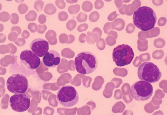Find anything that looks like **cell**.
I'll return each mask as SVG.
<instances>
[{
	"label": "cell",
	"instance_id": "6da1fadb",
	"mask_svg": "<svg viewBox=\"0 0 167 115\" xmlns=\"http://www.w3.org/2000/svg\"><path fill=\"white\" fill-rule=\"evenodd\" d=\"M133 19L134 24L138 28L143 31H147L154 27L157 18L154 11L151 8L143 6L134 12Z\"/></svg>",
	"mask_w": 167,
	"mask_h": 115
},
{
	"label": "cell",
	"instance_id": "7a4b0ae2",
	"mask_svg": "<svg viewBox=\"0 0 167 115\" xmlns=\"http://www.w3.org/2000/svg\"><path fill=\"white\" fill-rule=\"evenodd\" d=\"M74 64L77 71L83 75L94 72L98 66L96 56L92 53L84 51L79 53L76 57Z\"/></svg>",
	"mask_w": 167,
	"mask_h": 115
},
{
	"label": "cell",
	"instance_id": "3957f363",
	"mask_svg": "<svg viewBox=\"0 0 167 115\" xmlns=\"http://www.w3.org/2000/svg\"><path fill=\"white\" fill-rule=\"evenodd\" d=\"M137 74L139 79L150 83L157 82L162 76L157 66L150 62H145L141 64L138 68Z\"/></svg>",
	"mask_w": 167,
	"mask_h": 115
},
{
	"label": "cell",
	"instance_id": "277c9868",
	"mask_svg": "<svg viewBox=\"0 0 167 115\" xmlns=\"http://www.w3.org/2000/svg\"><path fill=\"white\" fill-rule=\"evenodd\" d=\"M57 98L59 103L62 106L71 107L76 105L78 102V93L73 86L65 85L58 90Z\"/></svg>",
	"mask_w": 167,
	"mask_h": 115
},
{
	"label": "cell",
	"instance_id": "5b68a950",
	"mask_svg": "<svg viewBox=\"0 0 167 115\" xmlns=\"http://www.w3.org/2000/svg\"><path fill=\"white\" fill-rule=\"evenodd\" d=\"M134 56L132 49L127 44H123L118 45L113 51V61L118 66L122 67L129 64Z\"/></svg>",
	"mask_w": 167,
	"mask_h": 115
},
{
	"label": "cell",
	"instance_id": "8992f818",
	"mask_svg": "<svg viewBox=\"0 0 167 115\" xmlns=\"http://www.w3.org/2000/svg\"><path fill=\"white\" fill-rule=\"evenodd\" d=\"M153 92V88L151 84L144 80L136 82L130 89V94L132 97L140 101H144L149 99Z\"/></svg>",
	"mask_w": 167,
	"mask_h": 115
},
{
	"label": "cell",
	"instance_id": "52a82bcc",
	"mask_svg": "<svg viewBox=\"0 0 167 115\" xmlns=\"http://www.w3.org/2000/svg\"><path fill=\"white\" fill-rule=\"evenodd\" d=\"M6 86L7 89L10 92L15 94H24L28 89V81L23 74H14L8 78Z\"/></svg>",
	"mask_w": 167,
	"mask_h": 115
},
{
	"label": "cell",
	"instance_id": "ba28073f",
	"mask_svg": "<svg viewBox=\"0 0 167 115\" xmlns=\"http://www.w3.org/2000/svg\"><path fill=\"white\" fill-rule=\"evenodd\" d=\"M30 100L25 94H14L9 99L11 108L14 111L21 112L27 110L30 106Z\"/></svg>",
	"mask_w": 167,
	"mask_h": 115
},
{
	"label": "cell",
	"instance_id": "9c48e42d",
	"mask_svg": "<svg viewBox=\"0 0 167 115\" xmlns=\"http://www.w3.org/2000/svg\"><path fill=\"white\" fill-rule=\"evenodd\" d=\"M20 58L21 62L27 68L31 70L36 69L39 66V57L31 51L27 49L21 53Z\"/></svg>",
	"mask_w": 167,
	"mask_h": 115
},
{
	"label": "cell",
	"instance_id": "30bf717a",
	"mask_svg": "<svg viewBox=\"0 0 167 115\" xmlns=\"http://www.w3.org/2000/svg\"><path fill=\"white\" fill-rule=\"evenodd\" d=\"M30 48L32 51L39 57L44 56L49 50L48 42L41 38H37L33 40L31 43Z\"/></svg>",
	"mask_w": 167,
	"mask_h": 115
},
{
	"label": "cell",
	"instance_id": "8fae6325",
	"mask_svg": "<svg viewBox=\"0 0 167 115\" xmlns=\"http://www.w3.org/2000/svg\"><path fill=\"white\" fill-rule=\"evenodd\" d=\"M59 54L55 51L51 50L48 52L43 58V62L46 66L54 67L58 65L60 62Z\"/></svg>",
	"mask_w": 167,
	"mask_h": 115
},
{
	"label": "cell",
	"instance_id": "7c38bea8",
	"mask_svg": "<svg viewBox=\"0 0 167 115\" xmlns=\"http://www.w3.org/2000/svg\"><path fill=\"white\" fill-rule=\"evenodd\" d=\"M125 23L124 21L122 19L117 18L111 22L112 28L118 31L123 29Z\"/></svg>",
	"mask_w": 167,
	"mask_h": 115
},
{
	"label": "cell",
	"instance_id": "4fadbf2b",
	"mask_svg": "<svg viewBox=\"0 0 167 115\" xmlns=\"http://www.w3.org/2000/svg\"><path fill=\"white\" fill-rule=\"evenodd\" d=\"M57 9L54 5L51 3H49L45 6L44 11L47 14L52 15L54 14L56 12Z\"/></svg>",
	"mask_w": 167,
	"mask_h": 115
},
{
	"label": "cell",
	"instance_id": "5bb4252c",
	"mask_svg": "<svg viewBox=\"0 0 167 115\" xmlns=\"http://www.w3.org/2000/svg\"><path fill=\"white\" fill-rule=\"evenodd\" d=\"M37 16V14L34 11L31 10L25 15V18L28 21H34L36 19Z\"/></svg>",
	"mask_w": 167,
	"mask_h": 115
},
{
	"label": "cell",
	"instance_id": "9a60e30c",
	"mask_svg": "<svg viewBox=\"0 0 167 115\" xmlns=\"http://www.w3.org/2000/svg\"><path fill=\"white\" fill-rule=\"evenodd\" d=\"M88 37L87 41L90 44L94 43L99 39L97 35L95 33H92L90 32H87Z\"/></svg>",
	"mask_w": 167,
	"mask_h": 115
},
{
	"label": "cell",
	"instance_id": "2e32d148",
	"mask_svg": "<svg viewBox=\"0 0 167 115\" xmlns=\"http://www.w3.org/2000/svg\"><path fill=\"white\" fill-rule=\"evenodd\" d=\"M82 8L84 11L87 12H89L92 8L93 5L90 2L86 1H84L82 3Z\"/></svg>",
	"mask_w": 167,
	"mask_h": 115
},
{
	"label": "cell",
	"instance_id": "e0dca14e",
	"mask_svg": "<svg viewBox=\"0 0 167 115\" xmlns=\"http://www.w3.org/2000/svg\"><path fill=\"white\" fill-rule=\"evenodd\" d=\"M80 9V6L78 4L71 5L68 8L69 13L71 14H77L79 12Z\"/></svg>",
	"mask_w": 167,
	"mask_h": 115
},
{
	"label": "cell",
	"instance_id": "ac0fdd59",
	"mask_svg": "<svg viewBox=\"0 0 167 115\" xmlns=\"http://www.w3.org/2000/svg\"><path fill=\"white\" fill-rule=\"evenodd\" d=\"M99 18V15L98 12L94 11L91 12L89 17V20L92 22H95L98 20Z\"/></svg>",
	"mask_w": 167,
	"mask_h": 115
},
{
	"label": "cell",
	"instance_id": "d6986e66",
	"mask_svg": "<svg viewBox=\"0 0 167 115\" xmlns=\"http://www.w3.org/2000/svg\"><path fill=\"white\" fill-rule=\"evenodd\" d=\"M44 5V3L42 1H36L34 3V7L38 11L40 12L42 10Z\"/></svg>",
	"mask_w": 167,
	"mask_h": 115
},
{
	"label": "cell",
	"instance_id": "ffe728a7",
	"mask_svg": "<svg viewBox=\"0 0 167 115\" xmlns=\"http://www.w3.org/2000/svg\"><path fill=\"white\" fill-rule=\"evenodd\" d=\"M10 19V16L9 13L5 11L2 12L0 13V20L3 22H6Z\"/></svg>",
	"mask_w": 167,
	"mask_h": 115
},
{
	"label": "cell",
	"instance_id": "44dd1931",
	"mask_svg": "<svg viewBox=\"0 0 167 115\" xmlns=\"http://www.w3.org/2000/svg\"><path fill=\"white\" fill-rule=\"evenodd\" d=\"M96 45L98 49L100 50L104 49L106 46V43L104 39L102 38H99L97 42Z\"/></svg>",
	"mask_w": 167,
	"mask_h": 115
},
{
	"label": "cell",
	"instance_id": "7402d4cb",
	"mask_svg": "<svg viewBox=\"0 0 167 115\" xmlns=\"http://www.w3.org/2000/svg\"><path fill=\"white\" fill-rule=\"evenodd\" d=\"M18 11L21 14H25L28 10L27 5L24 3H22L19 5L18 7Z\"/></svg>",
	"mask_w": 167,
	"mask_h": 115
},
{
	"label": "cell",
	"instance_id": "603a6c76",
	"mask_svg": "<svg viewBox=\"0 0 167 115\" xmlns=\"http://www.w3.org/2000/svg\"><path fill=\"white\" fill-rule=\"evenodd\" d=\"M76 24V22L75 20L70 19L67 22L66 27L69 30L71 31L75 27Z\"/></svg>",
	"mask_w": 167,
	"mask_h": 115
},
{
	"label": "cell",
	"instance_id": "cb8c5ba5",
	"mask_svg": "<svg viewBox=\"0 0 167 115\" xmlns=\"http://www.w3.org/2000/svg\"><path fill=\"white\" fill-rule=\"evenodd\" d=\"M87 16L86 14L81 12L78 15L76 19L78 21L81 22L86 21L87 20Z\"/></svg>",
	"mask_w": 167,
	"mask_h": 115
},
{
	"label": "cell",
	"instance_id": "d4e9b609",
	"mask_svg": "<svg viewBox=\"0 0 167 115\" xmlns=\"http://www.w3.org/2000/svg\"><path fill=\"white\" fill-rule=\"evenodd\" d=\"M19 20V16L18 14L15 13L12 14L10 16V21L13 24H17Z\"/></svg>",
	"mask_w": 167,
	"mask_h": 115
},
{
	"label": "cell",
	"instance_id": "484cf974",
	"mask_svg": "<svg viewBox=\"0 0 167 115\" xmlns=\"http://www.w3.org/2000/svg\"><path fill=\"white\" fill-rule=\"evenodd\" d=\"M68 17V14L64 11L61 12L58 14V19L61 21H65L66 20Z\"/></svg>",
	"mask_w": 167,
	"mask_h": 115
},
{
	"label": "cell",
	"instance_id": "4316f807",
	"mask_svg": "<svg viewBox=\"0 0 167 115\" xmlns=\"http://www.w3.org/2000/svg\"><path fill=\"white\" fill-rule=\"evenodd\" d=\"M55 3L58 8L60 9H63L65 7L66 3L63 0H56Z\"/></svg>",
	"mask_w": 167,
	"mask_h": 115
},
{
	"label": "cell",
	"instance_id": "83f0119b",
	"mask_svg": "<svg viewBox=\"0 0 167 115\" xmlns=\"http://www.w3.org/2000/svg\"><path fill=\"white\" fill-rule=\"evenodd\" d=\"M95 7L97 9L102 8L104 6V3L101 0H96L94 3Z\"/></svg>",
	"mask_w": 167,
	"mask_h": 115
},
{
	"label": "cell",
	"instance_id": "f1b7e54d",
	"mask_svg": "<svg viewBox=\"0 0 167 115\" xmlns=\"http://www.w3.org/2000/svg\"><path fill=\"white\" fill-rule=\"evenodd\" d=\"M38 27L37 25L35 23L31 22L28 26V28L32 32H34L36 30Z\"/></svg>",
	"mask_w": 167,
	"mask_h": 115
},
{
	"label": "cell",
	"instance_id": "f546056e",
	"mask_svg": "<svg viewBox=\"0 0 167 115\" xmlns=\"http://www.w3.org/2000/svg\"><path fill=\"white\" fill-rule=\"evenodd\" d=\"M88 27V25L86 23L82 24L79 25L77 27V30L80 32L86 30Z\"/></svg>",
	"mask_w": 167,
	"mask_h": 115
},
{
	"label": "cell",
	"instance_id": "4dcf8cb0",
	"mask_svg": "<svg viewBox=\"0 0 167 115\" xmlns=\"http://www.w3.org/2000/svg\"><path fill=\"white\" fill-rule=\"evenodd\" d=\"M112 28V25L111 22H107L104 25L103 29L105 33L107 34L108 31Z\"/></svg>",
	"mask_w": 167,
	"mask_h": 115
},
{
	"label": "cell",
	"instance_id": "1f68e13d",
	"mask_svg": "<svg viewBox=\"0 0 167 115\" xmlns=\"http://www.w3.org/2000/svg\"><path fill=\"white\" fill-rule=\"evenodd\" d=\"M118 14L116 13V11H115L112 13L108 16L107 19L108 20L111 21L113 20L117 17Z\"/></svg>",
	"mask_w": 167,
	"mask_h": 115
},
{
	"label": "cell",
	"instance_id": "d6a6232c",
	"mask_svg": "<svg viewBox=\"0 0 167 115\" xmlns=\"http://www.w3.org/2000/svg\"><path fill=\"white\" fill-rule=\"evenodd\" d=\"M38 20L40 24H43L46 21V18L44 14H41L39 16Z\"/></svg>",
	"mask_w": 167,
	"mask_h": 115
},
{
	"label": "cell",
	"instance_id": "836d02e7",
	"mask_svg": "<svg viewBox=\"0 0 167 115\" xmlns=\"http://www.w3.org/2000/svg\"><path fill=\"white\" fill-rule=\"evenodd\" d=\"M135 27L134 25L133 24H129L127 26L126 29V31L127 32L130 33L132 32Z\"/></svg>",
	"mask_w": 167,
	"mask_h": 115
},
{
	"label": "cell",
	"instance_id": "e575fe53",
	"mask_svg": "<svg viewBox=\"0 0 167 115\" xmlns=\"http://www.w3.org/2000/svg\"><path fill=\"white\" fill-rule=\"evenodd\" d=\"M92 32L96 34L98 36L99 39L100 38L102 35V31L99 28L96 27L95 28L92 30Z\"/></svg>",
	"mask_w": 167,
	"mask_h": 115
},
{
	"label": "cell",
	"instance_id": "d590c367",
	"mask_svg": "<svg viewBox=\"0 0 167 115\" xmlns=\"http://www.w3.org/2000/svg\"><path fill=\"white\" fill-rule=\"evenodd\" d=\"M38 31L39 32L42 33L46 30L47 29L46 26L45 25H43L39 24L38 25Z\"/></svg>",
	"mask_w": 167,
	"mask_h": 115
},
{
	"label": "cell",
	"instance_id": "8d00e7d4",
	"mask_svg": "<svg viewBox=\"0 0 167 115\" xmlns=\"http://www.w3.org/2000/svg\"><path fill=\"white\" fill-rule=\"evenodd\" d=\"M86 36V35L84 33H82L80 35L79 38V40L81 42L84 43L85 42V38Z\"/></svg>",
	"mask_w": 167,
	"mask_h": 115
},
{
	"label": "cell",
	"instance_id": "74e56055",
	"mask_svg": "<svg viewBox=\"0 0 167 115\" xmlns=\"http://www.w3.org/2000/svg\"><path fill=\"white\" fill-rule=\"evenodd\" d=\"M115 3L118 8L120 7L122 5L123 2L121 1H115Z\"/></svg>",
	"mask_w": 167,
	"mask_h": 115
},
{
	"label": "cell",
	"instance_id": "f35d334b",
	"mask_svg": "<svg viewBox=\"0 0 167 115\" xmlns=\"http://www.w3.org/2000/svg\"><path fill=\"white\" fill-rule=\"evenodd\" d=\"M68 3H76L78 1H66Z\"/></svg>",
	"mask_w": 167,
	"mask_h": 115
}]
</instances>
